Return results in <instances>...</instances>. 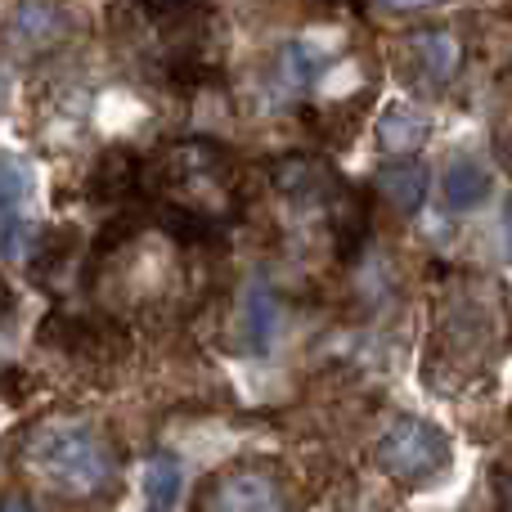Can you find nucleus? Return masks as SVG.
<instances>
[{
	"mask_svg": "<svg viewBox=\"0 0 512 512\" xmlns=\"http://www.w3.org/2000/svg\"><path fill=\"white\" fill-rule=\"evenodd\" d=\"M441 198L450 212H472V207H481L490 198V171L477 158L450 162L441 176Z\"/></svg>",
	"mask_w": 512,
	"mask_h": 512,
	"instance_id": "8",
	"label": "nucleus"
},
{
	"mask_svg": "<svg viewBox=\"0 0 512 512\" xmlns=\"http://www.w3.org/2000/svg\"><path fill=\"white\" fill-rule=\"evenodd\" d=\"M0 512H36V504L27 495H5L0 499Z\"/></svg>",
	"mask_w": 512,
	"mask_h": 512,
	"instance_id": "13",
	"label": "nucleus"
},
{
	"mask_svg": "<svg viewBox=\"0 0 512 512\" xmlns=\"http://www.w3.org/2000/svg\"><path fill=\"white\" fill-rule=\"evenodd\" d=\"M508 508H512V499H508Z\"/></svg>",
	"mask_w": 512,
	"mask_h": 512,
	"instance_id": "19",
	"label": "nucleus"
},
{
	"mask_svg": "<svg viewBox=\"0 0 512 512\" xmlns=\"http://www.w3.org/2000/svg\"><path fill=\"white\" fill-rule=\"evenodd\" d=\"M180 486H185V472H180V463L171 459V454H153V459L144 463V495L153 499L158 512H167L176 504Z\"/></svg>",
	"mask_w": 512,
	"mask_h": 512,
	"instance_id": "11",
	"label": "nucleus"
},
{
	"mask_svg": "<svg viewBox=\"0 0 512 512\" xmlns=\"http://www.w3.org/2000/svg\"><path fill=\"white\" fill-rule=\"evenodd\" d=\"M279 68H283V77L301 90V86H310V81L319 77V54L310 50V45H301V41H288L279 50Z\"/></svg>",
	"mask_w": 512,
	"mask_h": 512,
	"instance_id": "12",
	"label": "nucleus"
},
{
	"mask_svg": "<svg viewBox=\"0 0 512 512\" xmlns=\"http://www.w3.org/2000/svg\"><path fill=\"white\" fill-rule=\"evenodd\" d=\"M373 459L387 472L396 486L418 490L432 486L445 468H450V436L441 432L427 418H400V423L387 427L378 445H373Z\"/></svg>",
	"mask_w": 512,
	"mask_h": 512,
	"instance_id": "2",
	"label": "nucleus"
},
{
	"mask_svg": "<svg viewBox=\"0 0 512 512\" xmlns=\"http://www.w3.org/2000/svg\"><path fill=\"white\" fill-rule=\"evenodd\" d=\"M153 512H158V508H153Z\"/></svg>",
	"mask_w": 512,
	"mask_h": 512,
	"instance_id": "20",
	"label": "nucleus"
},
{
	"mask_svg": "<svg viewBox=\"0 0 512 512\" xmlns=\"http://www.w3.org/2000/svg\"><path fill=\"white\" fill-rule=\"evenodd\" d=\"M373 185H378V194L387 198L396 212H418L427 198V167L414 158H400V162H391V167H382L378 176H373Z\"/></svg>",
	"mask_w": 512,
	"mask_h": 512,
	"instance_id": "7",
	"label": "nucleus"
},
{
	"mask_svg": "<svg viewBox=\"0 0 512 512\" xmlns=\"http://www.w3.org/2000/svg\"><path fill=\"white\" fill-rule=\"evenodd\" d=\"M274 328H279V306L265 288H252L243 301V337H248V351H265L274 342Z\"/></svg>",
	"mask_w": 512,
	"mask_h": 512,
	"instance_id": "10",
	"label": "nucleus"
},
{
	"mask_svg": "<svg viewBox=\"0 0 512 512\" xmlns=\"http://www.w3.org/2000/svg\"><path fill=\"white\" fill-rule=\"evenodd\" d=\"M162 5H171V0H162Z\"/></svg>",
	"mask_w": 512,
	"mask_h": 512,
	"instance_id": "18",
	"label": "nucleus"
},
{
	"mask_svg": "<svg viewBox=\"0 0 512 512\" xmlns=\"http://www.w3.org/2000/svg\"><path fill=\"white\" fill-rule=\"evenodd\" d=\"M203 512H288V495H283L279 477L270 468H230L207 486Z\"/></svg>",
	"mask_w": 512,
	"mask_h": 512,
	"instance_id": "3",
	"label": "nucleus"
},
{
	"mask_svg": "<svg viewBox=\"0 0 512 512\" xmlns=\"http://www.w3.org/2000/svg\"><path fill=\"white\" fill-rule=\"evenodd\" d=\"M391 9H427V5H441V0H387Z\"/></svg>",
	"mask_w": 512,
	"mask_h": 512,
	"instance_id": "14",
	"label": "nucleus"
},
{
	"mask_svg": "<svg viewBox=\"0 0 512 512\" xmlns=\"http://www.w3.org/2000/svg\"><path fill=\"white\" fill-rule=\"evenodd\" d=\"M23 463L63 504H108L122 486L117 445L99 427L50 423L23 436Z\"/></svg>",
	"mask_w": 512,
	"mask_h": 512,
	"instance_id": "1",
	"label": "nucleus"
},
{
	"mask_svg": "<svg viewBox=\"0 0 512 512\" xmlns=\"http://www.w3.org/2000/svg\"><path fill=\"white\" fill-rule=\"evenodd\" d=\"M5 32L14 36L23 50H50L54 41L68 36V14H63L59 5H50V0H18Z\"/></svg>",
	"mask_w": 512,
	"mask_h": 512,
	"instance_id": "5",
	"label": "nucleus"
},
{
	"mask_svg": "<svg viewBox=\"0 0 512 512\" xmlns=\"http://www.w3.org/2000/svg\"><path fill=\"white\" fill-rule=\"evenodd\" d=\"M5 99H9V81H5V72H0V108H5Z\"/></svg>",
	"mask_w": 512,
	"mask_h": 512,
	"instance_id": "16",
	"label": "nucleus"
},
{
	"mask_svg": "<svg viewBox=\"0 0 512 512\" xmlns=\"http://www.w3.org/2000/svg\"><path fill=\"white\" fill-rule=\"evenodd\" d=\"M504 158L512 162V135H508V140H504Z\"/></svg>",
	"mask_w": 512,
	"mask_h": 512,
	"instance_id": "17",
	"label": "nucleus"
},
{
	"mask_svg": "<svg viewBox=\"0 0 512 512\" xmlns=\"http://www.w3.org/2000/svg\"><path fill=\"white\" fill-rule=\"evenodd\" d=\"M378 149L391 153V158H409V153H418L427 144V131H432V122H427L423 108L405 104V99H396V104H387L378 113Z\"/></svg>",
	"mask_w": 512,
	"mask_h": 512,
	"instance_id": "6",
	"label": "nucleus"
},
{
	"mask_svg": "<svg viewBox=\"0 0 512 512\" xmlns=\"http://www.w3.org/2000/svg\"><path fill=\"white\" fill-rule=\"evenodd\" d=\"M409 54H414L418 72H423L427 81H450L463 63V50L450 32H418L414 41H409Z\"/></svg>",
	"mask_w": 512,
	"mask_h": 512,
	"instance_id": "9",
	"label": "nucleus"
},
{
	"mask_svg": "<svg viewBox=\"0 0 512 512\" xmlns=\"http://www.w3.org/2000/svg\"><path fill=\"white\" fill-rule=\"evenodd\" d=\"M27 194H32V171L14 153H0V256L18 261L32 248V221H27Z\"/></svg>",
	"mask_w": 512,
	"mask_h": 512,
	"instance_id": "4",
	"label": "nucleus"
},
{
	"mask_svg": "<svg viewBox=\"0 0 512 512\" xmlns=\"http://www.w3.org/2000/svg\"><path fill=\"white\" fill-rule=\"evenodd\" d=\"M504 243H508V256H512V198H508V207H504Z\"/></svg>",
	"mask_w": 512,
	"mask_h": 512,
	"instance_id": "15",
	"label": "nucleus"
}]
</instances>
